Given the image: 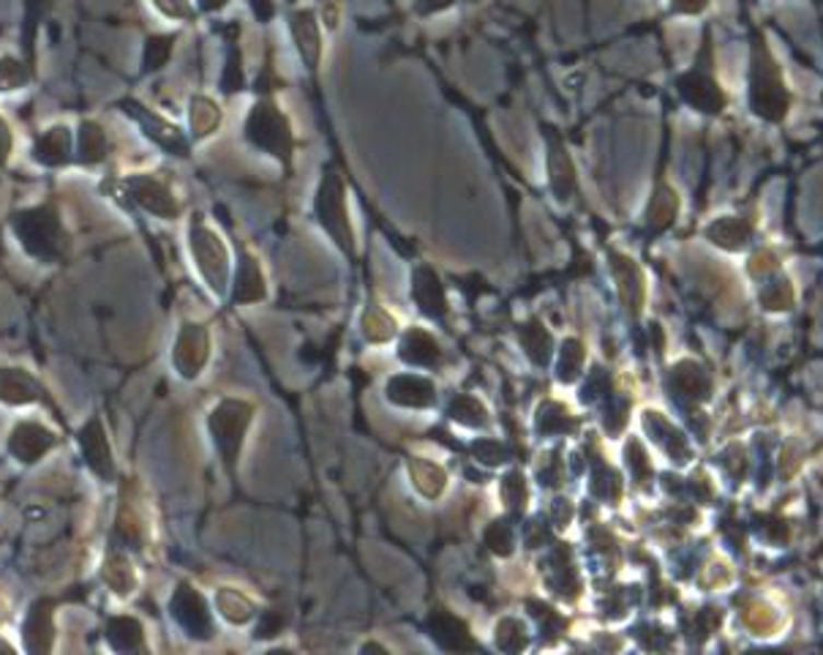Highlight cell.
Here are the masks:
<instances>
[{
  "instance_id": "obj_16",
  "label": "cell",
  "mask_w": 823,
  "mask_h": 655,
  "mask_svg": "<svg viewBox=\"0 0 823 655\" xmlns=\"http://www.w3.org/2000/svg\"><path fill=\"white\" fill-rule=\"evenodd\" d=\"M750 233H753V227L744 219H720L709 227V238L715 244L726 246V249H739V246L748 244Z\"/></svg>"
},
{
  "instance_id": "obj_4",
  "label": "cell",
  "mask_w": 823,
  "mask_h": 655,
  "mask_svg": "<svg viewBox=\"0 0 823 655\" xmlns=\"http://www.w3.org/2000/svg\"><path fill=\"white\" fill-rule=\"evenodd\" d=\"M677 87H679V96H682L690 107L698 109V113L720 115L728 104L722 87L712 80V74H706V71H701V69H693V71H687V74L679 77Z\"/></svg>"
},
{
  "instance_id": "obj_6",
  "label": "cell",
  "mask_w": 823,
  "mask_h": 655,
  "mask_svg": "<svg viewBox=\"0 0 823 655\" xmlns=\"http://www.w3.org/2000/svg\"><path fill=\"white\" fill-rule=\"evenodd\" d=\"M52 445H55V434L49 432V429L25 421L14 429V434H11L9 451L16 456V459L36 461L38 456L47 454Z\"/></svg>"
},
{
  "instance_id": "obj_7",
  "label": "cell",
  "mask_w": 823,
  "mask_h": 655,
  "mask_svg": "<svg viewBox=\"0 0 823 655\" xmlns=\"http://www.w3.org/2000/svg\"><path fill=\"white\" fill-rule=\"evenodd\" d=\"M126 189L131 191L140 206H145L151 213H158V217H173L175 213V200L169 195L167 186L162 180L151 178V175H137V178L126 180Z\"/></svg>"
},
{
  "instance_id": "obj_3",
  "label": "cell",
  "mask_w": 823,
  "mask_h": 655,
  "mask_svg": "<svg viewBox=\"0 0 823 655\" xmlns=\"http://www.w3.org/2000/svg\"><path fill=\"white\" fill-rule=\"evenodd\" d=\"M246 137L251 145L262 148V151L273 153L281 162H290L292 153V131L281 109L273 102H257L246 120Z\"/></svg>"
},
{
  "instance_id": "obj_18",
  "label": "cell",
  "mask_w": 823,
  "mask_h": 655,
  "mask_svg": "<svg viewBox=\"0 0 823 655\" xmlns=\"http://www.w3.org/2000/svg\"><path fill=\"white\" fill-rule=\"evenodd\" d=\"M221 124V109L205 96L191 98V129L195 137H208L219 129Z\"/></svg>"
},
{
  "instance_id": "obj_14",
  "label": "cell",
  "mask_w": 823,
  "mask_h": 655,
  "mask_svg": "<svg viewBox=\"0 0 823 655\" xmlns=\"http://www.w3.org/2000/svg\"><path fill=\"white\" fill-rule=\"evenodd\" d=\"M49 640H52V612L49 604H36L25 623V647L31 653H47Z\"/></svg>"
},
{
  "instance_id": "obj_25",
  "label": "cell",
  "mask_w": 823,
  "mask_h": 655,
  "mask_svg": "<svg viewBox=\"0 0 823 655\" xmlns=\"http://www.w3.org/2000/svg\"><path fill=\"white\" fill-rule=\"evenodd\" d=\"M153 5H156L164 16H169V20H195V5H191V0H153Z\"/></svg>"
},
{
  "instance_id": "obj_17",
  "label": "cell",
  "mask_w": 823,
  "mask_h": 655,
  "mask_svg": "<svg viewBox=\"0 0 823 655\" xmlns=\"http://www.w3.org/2000/svg\"><path fill=\"white\" fill-rule=\"evenodd\" d=\"M104 153H107V134L102 131V126L93 124V120H82L80 126V159L85 164L102 162Z\"/></svg>"
},
{
  "instance_id": "obj_1",
  "label": "cell",
  "mask_w": 823,
  "mask_h": 655,
  "mask_svg": "<svg viewBox=\"0 0 823 655\" xmlns=\"http://www.w3.org/2000/svg\"><path fill=\"white\" fill-rule=\"evenodd\" d=\"M750 107L759 118L780 124L791 107V96L783 82V71L766 44L764 33H753V47H750Z\"/></svg>"
},
{
  "instance_id": "obj_21",
  "label": "cell",
  "mask_w": 823,
  "mask_h": 655,
  "mask_svg": "<svg viewBox=\"0 0 823 655\" xmlns=\"http://www.w3.org/2000/svg\"><path fill=\"white\" fill-rule=\"evenodd\" d=\"M677 385L682 394L690 396H706V390H709V379H706V374L701 372L698 366H693V363H682V366L677 369Z\"/></svg>"
},
{
  "instance_id": "obj_27",
  "label": "cell",
  "mask_w": 823,
  "mask_h": 655,
  "mask_svg": "<svg viewBox=\"0 0 823 655\" xmlns=\"http://www.w3.org/2000/svg\"><path fill=\"white\" fill-rule=\"evenodd\" d=\"M9 153H11V131H9V124L0 118V167L9 162Z\"/></svg>"
},
{
  "instance_id": "obj_11",
  "label": "cell",
  "mask_w": 823,
  "mask_h": 655,
  "mask_svg": "<svg viewBox=\"0 0 823 655\" xmlns=\"http://www.w3.org/2000/svg\"><path fill=\"white\" fill-rule=\"evenodd\" d=\"M80 445H82V451H85L87 465H91L98 476H104V478L113 476V456H109V445H107V440H104L102 423H98L96 418H93V421L80 432Z\"/></svg>"
},
{
  "instance_id": "obj_9",
  "label": "cell",
  "mask_w": 823,
  "mask_h": 655,
  "mask_svg": "<svg viewBox=\"0 0 823 655\" xmlns=\"http://www.w3.org/2000/svg\"><path fill=\"white\" fill-rule=\"evenodd\" d=\"M33 156L44 167H60L71 159V131L66 126H52L33 145Z\"/></svg>"
},
{
  "instance_id": "obj_22",
  "label": "cell",
  "mask_w": 823,
  "mask_h": 655,
  "mask_svg": "<svg viewBox=\"0 0 823 655\" xmlns=\"http://www.w3.org/2000/svg\"><path fill=\"white\" fill-rule=\"evenodd\" d=\"M173 44H175L173 36L148 38V47H145V66H148V69H162V66L167 63L169 55H173Z\"/></svg>"
},
{
  "instance_id": "obj_28",
  "label": "cell",
  "mask_w": 823,
  "mask_h": 655,
  "mask_svg": "<svg viewBox=\"0 0 823 655\" xmlns=\"http://www.w3.org/2000/svg\"><path fill=\"white\" fill-rule=\"evenodd\" d=\"M452 3L456 0H418V11L420 14H436V11H445Z\"/></svg>"
},
{
  "instance_id": "obj_2",
  "label": "cell",
  "mask_w": 823,
  "mask_h": 655,
  "mask_svg": "<svg viewBox=\"0 0 823 655\" xmlns=\"http://www.w3.org/2000/svg\"><path fill=\"white\" fill-rule=\"evenodd\" d=\"M14 233L33 257L55 262L63 255V227L52 206H36L14 217Z\"/></svg>"
},
{
  "instance_id": "obj_8",
  "label": "cell",
  "mask_w": 823,
  "mask_h": 655,
  "mask_svg": "<svg viewBox=\"0 0 823 655\" xmlns=\"http://www.w3.org/2000/svg\"><path fill=\"white\" fill-rule=\"evenodd\" d=\"M129 107H131V113L137 115V120L145 126V134L153 137L158 145L167 148L169 153H178V156H186V153H189V142L184 140V134H180L173 124H167V120L158 118V115L148 113L145 107H140V104H134V102H131Z\"/></svg>"
},
{
  "instance_id": "obj_13",
  "label": "cell",
  "mask_w": 823,
  "mask_h": 655,
  "mask_svg": "<svg viewBox=\"0 0 823 655\" xmlns=\"http://www.w3.org/2000/svg\"><path fill=\"white\" fill-rule=\"evenodd\" d=\"M237 410H240V405H224L213 418V432L215 437H219V445L221 451H224L226 461H232V456H235L237 445H240L243 423H237Z\"/></svg>"
},
{
  "instance_id": "obj_26",
  "label": "cell",
  "mask_w": 823,
  "mask_h": 655,
  "mask_svg": "<svg viewBox=\"0 0 823 655\" xmlns=\"http://www.w3.org/2000/svg\"><path fill=\"white\" fill-rule=\"evenodd\" d=\"M709 5V0H671V11L677 14H701Z\"/></svg>"
},
{
  "instance_id": "obj_20",
  "label": "cell",
  "mask_w": 823,
  "mask_h": 655,
  "mask_svg": "<svg viewBox=\"0 0 823 655\" xmlns=\"http://www.w3.org/2000/svg\"><path fill=\"white\" fill-rule=\"evenodd\" d=\"M142 631L134 620L120 618L109 623V642H113L118 651H131V647H140Z\"/></svg>"
},
{
  "instance_id": "obj_12",
  "label": "cell",
  "mask_w": 823,
  "mask_h": 655,
  "mask_svg": "<svg viewBox=\"0 0 823 655\" xmlns=\"http://www.w3.org/2000/svg\"><path fill=\"white\" fill-rule=\"evenodd\" d=\"M175 615H178L180 623H184L189 631H195L197 636H208L210 620L205 612V604H202V598L197 596L195 590L180 587L178 598H175Z\"/></svg>"
},
{
  "instance_id": "obj_30",
  "label": "cell",
  "mask_w": 823,
  "mask_h": 655,
  "mask_svg": "<svg viewBox=\"0 0 823 655\" xmlns=\"http://www.w3.org/2000/svg\"><path fill=\"white\" fill-rule=\"evenodd\" d=\"M251 5L254 11H257V16H262V20H268L270 11H273L270 9V0H251Z\"/></svg>"
},
{
  "instance_id": "obj_19",
  "label": "cell",
  "mask_w": 823,
  "mask_h": 655,
  "mask_svg": "<svg viewBox=\"0 0 823 655\" xmlns=\"http://www.w3.org/2000/svg\"><path fill=\"white\" fill-rule=\"evenodd\" d=\"M27 80H31V71L22 60L11 58V55L0 58V93L16 91V87L27 85Z\"/></svg>"
},
{
  "instance_id": "obj_24",
  "label": "cell",
  "mask_w": 823,
  "mask_h": 655,
  "mask_svg": "<svg viewBox=\"0 0 823 655\" xmlns=\"http://www.w3.org/2000/svg\"><path fill=\"white\" fill-rule=\"evenodd\" d=\"M761 301H764L766 309H791L793 293L786 282H777V284H772L764 295H761Z\"/></svg>"
},
{
  "instance_id": "obj_23",
  "label": "cell",
  "mask_w": 823,
  "mask_h": 655,
  "mask_svg": "<svg viewBox=\"0 0 823 655\" xmlns=\"http://www.w3.org/2000/svg\"><path fill=\"white\" fill-rule=\"evenodd\" d=\"M673 213H677V195H673L671 189H666V186H662V189L657 191L655 200H651L649 217L655 219L657 224H666V222H671Z\"/></svg>"
},
{
  "instance_id": "obj_15",
  "label": "cell",
  "mask_w": 823,
  "mask_h": 655,
  "mask_svg": "<svg viewBox=\"0 0 823 655\" xmlns=\"http://www.w3.org/2000/svg\"><path fill=\"white\" fill-rule=\"evenodd\" d=\"M549 169H551V180H554V189L560 197H567L573 189V164L571 156H567L565 145H562L556 137H551L549 145Z\"/></svg>"
},
{
  "instance_id": "obj_5",
  "label": "cell",
  "mask_w": 823,
  "mask_h": 655,
  "mask_svg": "<svg viewBox=\"0 0 823 655\" xmlns=\"http://www.w3.org/2000/svg\"><path fill=\"white\" fill-rule=\"evenodd\" d=\"M292 36H295L297 49H301L303 60L308 69H317L319 55H322V38H319V22L311 9H297L290 14Z\"/></svg>"
},
{
  "instance_id": "obj_29",
  "label": "cell",
  "mask_w": 823,
  "mask_h": 655,
  "mask_svg": "<svg viewBox=\"0 0 823 655\" xmlns=\"http://www.w3.org/2000/svg\"><path fill=\"white\" fill-rule=\"evenodd\" d=\"M197 5H200L202 11H208V14H215V11L226 9L230 5V0H197Z\"/></svg>"
},
{
  "instance_id": "obj_10",
  "label": "cell",
  "mask_w": 823,
  "mask_h": 655,
  "mask_svg": "<svg viewBox=\"0 0 823 655\" xmlns=\"http://www.w3.org/2000/svg\"><path fill=\"white\" fill-rule=\"evenodd\" d=\"M44 390L31 374L20 369H0V401L9 405H27V401L42 399Z\"/></svg>"
}]
</instances>
